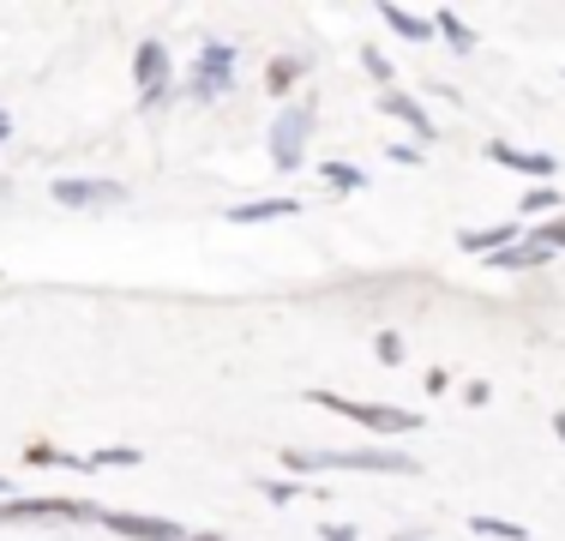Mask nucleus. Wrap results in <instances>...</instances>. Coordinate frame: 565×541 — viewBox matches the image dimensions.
I'll use <instances>...</instances> for the list:
<instances>
[{"label":"nucleus","mask_w":565,"mask_h":541,"mask_svg":"<svg viewBox=\"0 0 565 541\" xmlns=\"http://www.w3.org/2000/svg\"><path fill=\"white\" fill-rule=\"evenodd\" d=\"M0 494H7V476H0Z\"/></svg>","instance_id":"28"},{"label":"nucleus","mask_w":565,"mask_h":541,"mask_svg":"<svg viewBox=\"0 0 565 541\" xmlns=\"http://www.w3.org/2000/svg\"><path fill=\"white\" fill-rule=\"evenodd\" d=\"M535 241H542L547 253H565V216H554V223H542V229H535Z\"/></svg>","instance_id":"19"},{"label":"nucleus","mask_w":565,"mask_h":541,"mask_svg":"<svg viewBox=\"0 0 565 541\" xmlns=\"http://www.w3.org/2000/svg\"><path fill=\"white\" fill-rule=\"evenodd\" d=\"M49 193H55V205H66V211H85V205H120L127 187H115V181H55Z\"/></svg>","instance_id":"6"},{"label":"nucleus","mask_w":565,"mask_h":541,"mask_svg":"<svg viewBox=\"0 0 565 541\" xmlns=\"http://www.w3.org/2000/svg\"><path fill=\"white\" fill-rule=\"evenodd\" d=\"M326 541H355V530H343V523H326Z\"/></svg>","instance_id":"24"},{"label":"nucleus","mask_w":565,"mask_h":541,"mask_svg":"<svg viewBox=\"0 0 565 541\" xmlns=\"http://www.w3.org/2000/svg\"><path fill=\"white\" fill-rule=\"evenodd\" d=\"M397 541H427V535H397Z\"/></svg>","instance_id":"27"},{"label":"nucleus","mask_w":565,"mask_h":541,"mask_svg":"<svg viewBox=\"0 0 565 541\" xmlns=\"http://www.w3.org/2000/svg\"><path fill=\"white\" fill-rule=\"evenodd\" d=\"M7 127H12V120H7V115H0V139H7Z\"/></svg>","instance_id":"26"},{"label":"nucleus","mask_w":565,"mask_h":541,"mask_svg":"<svg viewBox=\"0 0 565 541\" xmlns=\"http://www.w3.org/2000/svg\"><path fill=\"white\" fill-rule=\"evenodd\" d=\"M488 157L493 162H505V169H523V174H535V181H547V174L559 169L547 151H518V145H488Z\"/></svg>","instance_id":"10"},{"label":"nucleus","mask_w":565,"mask_h":541,"mask_svg":"<svg viewBox=\"0 0 565 541\" xmlns=\"http://www.w3.org/2000/svg\"><path fill=\"white\" fill-rule=\"evenodd\" d=\"M476 535H493V541H523V523H505V518H469Z\"/></svg>","instance_id":"16"},{"label":"nucleus","mask_w":565,"mask_h":541,"mask_svg":"<svg viewBox=\"0 0 565 541\" xmlns=\"http://www.w3.org/2000/svg\"><path fill=\"white\" fill-rule=\"evenodd\" d=\"M228 73H235V49L228 43H211L205 54H199V73H193V97H223L228 91Z\"/></svg>","instance_id":"5"},{"label":"nucleus","mask_w":565,"mask_h":541,"mask_svg":"<svg viewBox=\"0 0 565 541\" xmlns=\"http://www.w3.org/2000/svg\"><path fill=\"white\" fill-rule=\"evenodd\" d=\"M289 469H380V476H415V457L403 452H289Z\"/></svg>","instance_id":"1"},{"label":"nucleus","mask_w":565,"mask_h":541,"mask_svg":"<svg viewBox=\"0 0 565 541\" xmlns=\"http://www.w3.org/2000/svg\"><path fill=\"white\" fill-rule=\"evenodd\" d=\"M554 205H559L554 187H530V193H523V216H542V211H554Z\"/></svg>","instance_id":"17"},{"label":"nucleus","mask_w":565,"mask_h":541,"mask_svg":"<svg viewBox=\"0 0 565 541\" xmlns=\"http://www.w3.org/2000/svg\"><path fill=\"white\" fill-rule=\"evenodd\" d=\"M132 78H139L145 103H163L169 97V49L163 43H139V54H132Z\"/></svg>","instance_id":"4"},{"label":"nucleus","mask_w":565,"mask_h":541,"mask_svg":"<svg viewBox=\"0 0 565 541\" xmlns=\"http://www.w3.org/2000/svg\"><path fill=\"white\" fill-rule=\"evenodd\" d=\"M307 403H319V410H338V415H349V422L380 427V433H415V427H422L409 410H397V403H355V397H338V391H307Z\"/></svg>","instance_id":"2"},{"label":"nucleus","mask_w":565,"mask_h":541,"mask_svg":"<svg viewBox=\"0 0 565 541\" xmlns=\"http://www.w3.org/2000/svg\"><path fill=\"white\" fill-rule=\"evenodd\" d=\"M434 31H446L457 54H469V49H476V36H469V24L457 19V12H434Z\"/></svg>","instance_id":"15"},{"label":"nucleus","mask_w":565,"mask_h":541,"mask_svg":"<svg viewBox=\"0 0 565 541\" xmlns=\"http://www.w3.org/2000/svg\"><path fill=\"white\" fill-rule=\"evenodd\" d=\"M518 235H523L518 223H500V229H463V235H457V247H463V253H488V259H493V253L518 247Z\"/></svg>","instance_id":"9"},{"label":"nucleus","mask_w":565,"mask_h":541,"mask_svg":"<svg viewBox=\"0 0 565 541\" xmlns=\"http://www.w3.org/2000/svg\"><path fill=\"white\" fill-rule=\"evenodd\" d=\"M326 181L338 187V193H355V187H361V169H349V162H326Z\"/></svg>","instance_id":"18"},{"label":"nucleus","mask_w":565,"mask_h":541,"mask_svg":"<svg viewBox=\"0 0 565 541\" xmlns=\"http://www.w3.org/2000/svg\"><path fill=\"white\" fill-rule=\"evenodd\" d=\"M181 541H223V535H211V530H205V535H181Z\"/></svg>","instance_id":"25"},{"label":"nucleus","mask_w":565,"mask_h":541,"mask_svg":"<svg viewBox=\"0 0 565 541\" xmlns=\"http://www.w3.org/2000/svg\"><path fill=\"white\" fill-rule=\"evenodd\" d=\"M380 19L392 24L397 36H409V43H427V36H434V19H415V12H403V7H392V0H385V7H380Z\"/></svg>","instance_id":"13"},{"label":"nucleus","mask_w":565,"mask_h":541,"mask_svg":"<svg viewBox=\"0 0 565 541\" xmlns=\"http://www.w3.org/2000/svg\"><path fill=\"white\" fill-rule=\"evenodd\" d=\"M295 73H301V66H295V61H271V73H265V78H271V91L282 97V91L295 85Z\"/></svg>","instance_id":"21"},{"label":"nucleus","mask_w":565,"mask_h":541,"mask_svg":"<svg viewBox=\"0 0 565 541\" xmlns=\"http://www.w3.org/2000/svg\"><path fill=\"white\" fill-rule=\"evenodd\" d=\"M361 66H367V73L380 78V85H392V61H385L380 49H361Z\"/></svg>","instance_id":"20"},{"label":"nucleus","mask_w":565,"mask_h":541,"mask_svg":"<svg viewBox=\"0 0 565 541\" xmlns=\"http://www.w3.org/2000/svg\"><path fill=\"white\" fill-rule=\"evenodd\" d=\"M0 518H90V506H78V499H12Z\"/></svg>","instance_id":"8"},{"label":"nucleus","mask_w":565,"mask_h":541,"mask_svg":"<svg viewBox=\"0 0 565 541\" xmlns=\"http://www.w3.org/2000/svg\"><path fill=\"white\" fill-rule=\"evenodd\" d=\"M307 132H313V103H289L277 115V127H271V162L282 174L289 169H301V157H307Z\"/></svg>","instance_id":"3"},{"label":"nucleus","mask_w":565,"mask_h":541,"mask_svg":"<svg viewBox=\"0 0 565 541\" xmlns=\"http://www.w3.org/2000/svg\"><path fill=\"white\" fill-rule=\"evenodd\" d=\"M109 523L115 535H127V541H181V523H169V518H139V511H109Z\"/></svg>","instance_id":"7"},{"label":"nucleus","mask_w":565,"mask_h":541,"mask_svg":"<svg viewBox=\"0 0 565 541\" xmlns=\"http://www.w3.org/2000/svg\"><path fill=\"white\" fill-rule=\"evenodd\" d=\"M554 253L542 247V241H518V247H505V253H493V265L500 270H535V265H547Z\"/></svg>","instance_id":"12"},{"label":"nucleus","mask_w":565,"mask_h":541,"mask_svg":"<svg viewBox=\"0 0 565 541\" xmlns=\"http://www.w3.org/2000/svg\"><path fill=\"white\" fill-rule=\"evenodd\" d=\"M380 108H385V115H397L403 127H415V139H434V120H427V108H422V103H409L403 91H385Z\"/></svg>","instance_id":"11"},{"label":"nucleus","mask_w":565,"mask_h":541,"mask_svg":"<svg viewBox=\"0 0 565 541\" xmlns=\"http://www.w3.org/2000/svg\"><path fill=\"white\" fill-rule=\"evenodd\" d=\"M380 361H403V337H392V331L380 337Z\"/></svg>","instance_id":"23"},{"label":"nucleus","mask_w":565,"mask_h":541,"mask_svg":"<svg viewBox=\"0 0 565 541\" xmlns=\"http://www.w3.org/2000/svg\"><path fill=\"white\" fill-rule=\"evenodd\" d=\"M90 464H139V452H127V445H115V452H97V457H90Z\"/></svg>","instance_id":"22"},{"label":"nucleus","mask_w":565,"mask_h":541,"mask_svg":"<svg viewBox=\"0 0 565 541\" xmlns=\"http://www.w3.org/2000/svg\"><path fill=\"white\" fill-rule=\"evenodd\" d=\"M235 223H271V216H295V199H253V205L228 211Z\"/></svg>","instance_id":"14"}]
</instances>
